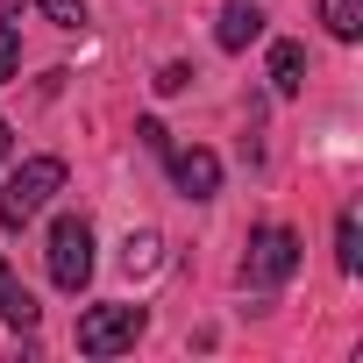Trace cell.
<instances>
[{
  "mask_svg": "<svg viewBox=\"0 0 363 363\" xmlns=\"http://www.w3.org/2000/svg\"><path fill=\"white\" fill-rule=\"evenodd\" d=\"M50 193H65V157H29L22 171H8V186H0V228L22 235L50 207Z\"/></svg>",
  "mask_w": 363,
  "mask_h": 363,
  "instance_id": "obj_1",
  "label": "cell"
},
{
  "mask_svg": "<svg viewBox=\"0 0 363 363\" xmlns=\"http://www.w3.org/2000/svg\"><path fill=\"white\" fill-rule=\"evenodd\" d=\"M292 271H299V235H292V228H257L250 250H242V285L278 292Z\"/></svg>",
  "mask_w": 363,
  "mask_h": 363,
  "instance_id": "obj_2",
  "label": "cell"
},
{
  "mask_svg": "<svg viewBox=\"0 0 363 363\" xmlns=\"http://www.w3.org/2000/svg\"><path fill=\"white\" fill-rule=\"evenodd\" d=\"M143 328H150L143 306H86L79 313V356H121V349H135Z\"/></svg>",
  "mask_w": 363,
  "mask_h": 363,
  "instance_id": "obj_3",
  "label": "cell"
},
{
  "mask_svg": "<svg viewBox=\"0 0 363 363\" xmlns=\"http://www.w3.org/2000/svg\"><path fill=\"white\" fill-rule=\"evenodd\" d=\"M86 278H93V228H86V214H65L50 228V285L86 292Z\"/></svg>",
  "mask_w": 363,
  "mask_h": 363,
  "instance_id": "obj_4",
  "label": "cell"
},
{
  "mask_svg": "<svg viewBox=\"0 0 363 363\" xmlns=\"http://www.w3.org/2000/svg\"><path fill=\"white\" fill-rule=\"evenodd\" d=\"M171 157V186L186 200H214L221 193V157L214 150H164Z\"/></svg>",
  "mask_w": 363,
  "mask_h": 363,
  "instance_id": "obj_5",
  "label": "cell"
},
{
  "mask_svg": "<svg viewBox=\"0 0 363 363\" xmlns=\"http://www.w3.org/2000/svg\"><path fill=\"white\" fill-rule=\"evenodd\" d=\"M264 36V8H257V0H228V8H221V29H214V43L221 50H250Z\"/></svg>",
  "mask_w": 363,
  "mask_h": 363,
  "instance_id": "obj_6",
  "label": "cell"
},
{
  "mask_svg": "<svg viewBox=\"0 0 363 363\" xmlns=\"http://www.w3.org/2000/svg\"><path fill=\"white\" fill-rule=\"evenodd\" d=\"M128 278H157L164 271V235L157 228H128V242H121V257H114Z\"/></svg>",
  "mask_w": 363,
  "mask_h": 363,
  "instance_id": "obj_7",
  "label": "cell"
},
{
  "mask_svg": "<svg viewBox=\"0 0 363 363\" xmlns=\"http://www.w3.org/2000/svg\"><path fill=\"white\" fill-rule=\"evenodd\" d=\"M36 313H43V306H36V292H29L8 264H0V320H15V328L29 335V328H36Z\"/></svg>",
  "mask_w": 363,
  "mask_h": 363,
  "instance_id": "obj_8",
  "label": "cell"
},
{
  "mask_svg": "<svg viewBox=\"0 0 363 363\" xmlns=\"http://www.w3.org/2000/svg\"><path fill=\"white\" fill-rule=\"evenodd\" d=\"M271 86L292 100V93H306V50L285 36V43H271Z\"/></svg>",
  "mask_w": 363,
  "mask_h": 363,
  "instance_id": "obj_9",
  "label": "cell"
},
{
  "mask_svg": "<svg viewBox=\"0 0 363 363\" xmlns=\"http://www.w3.org/2000/svg\"><path fill=\"white\" fill-rule=\"evenodd\" d=\"M335 264H342V278L363 271V228H356V207L335 214Z\"/></svg>",
  "mask_w": 363,
  "mask_h": 363,
  "instance_id": "obj_10",
  "label": "cell"
},
{
  "mask_svg": "<svg viewBox=\"0 0 363 363\" xmlns=\"http://www.w3.org/2000/svg\"><path fill=\"white\" fill-rule=\"evenodd\" d=\"M320 22L335 43H356L363 36V0H320Z\"/></svg>",
  "mask_w": 363,
  "mask_h": 363,
  "instance_id": "obj_11",
  "label": "cell"
},
{
  "mask_svg": "<svg viewBox=\"0 0 363 363\" xmlns=\"http://www.w3.org/2000/svg\"><path fill=\"white\" fill-rule=\"evenodd\" d=\"M15 65H22V29H15L8 15H0V86L15 79Z\"/></svg>",
  "mask_w": 363,
  "mask_h": 363,
  "instance_id": "obj_12",
  "label": "cell"
},
{
  "mask_svg": "<svg viewBox=\"0 0 363 363\" xmlns=\"http://www.w3.org/2000/svg\"><path fill=\"white\" fill-rule=\"evenodd\" d=\"M36 8H43L57 29H79V22H86V0H36Z\"/></svg>",
  "mask_w": 363,
  "mask_h": 363,
  "instance_id": "obj_13",
  "label": "cell"
},
{
  "mask_svg": "<svg viewBox=\"0 0 363 363\" xmlns=\"http://www.w3.org/2000/svg\"><path fill=\"white\" fill-rule=\"evenodd\" d=\"M135 135H143V150H157V157L171 150V128H164L157 114H143V121H135Z\"/></svg>",
  "mask_w": 363,
  "mask_h": 363,
  "instance_id": "obj_14",
  "label": "cell"
},
{
  "mask_svg": "<svg viewBox=\"0 0 363 363\" xmlns=\"http://www.w3.org/2000/svg\"><path fill=\"white\" fill-rule=\"evenodd\" d=\"M186 86H193V65H164L157 72V93H186Z\"/></svg>",
  "mask_w": 363,
  "mask_h": 363,
  "instance_id": "obj_15",
  "label": "cell"
},
{
  "mask_svg": "<svg viewBox=\"0 0 363 363\" xmlns=\"http://www.w3.org/2000/svg\"><path fill=\"white\" fill-rule=\"evenodd\" d=\"M0 164H8V121H0Z\"/></svg>",
  "mask_w": 363,
  "mask_h": 363,
  "instance_id": "obj_16",
  "label": "cell"
},
{
  "mask_svg": "<svg viewBox=\"0 0 363 363\" xmlns=\"http://www.w3.org/2000/svg\"><path fill=\"white\" fill-rule=\"evenodd\" d=\"M15 8H22V0H0V15H15Z\"/></svg>",
  "mask_w": 363,
  "mask_h": 363,
  "instance_id": "obj_17",
  "label": "cell"
}]
</instances>
